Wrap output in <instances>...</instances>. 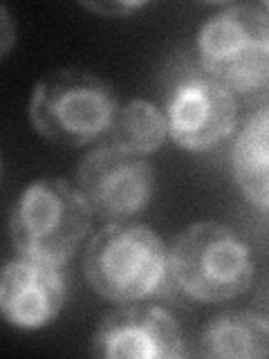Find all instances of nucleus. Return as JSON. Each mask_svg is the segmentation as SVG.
<instances>
[{
	"instance_id": "1",
	"label": "nucleus",
	"mask_w": 269,
	"mask_h": 359,
	"mask_svg": "<svg viewBox=\"0 0 269 359\" xmlns=\"http://www.w3.org/2000/svg\"><path fill=\"white\" fill-rule=\"evenodd\" d=\"M83 272L97 294L134 303L162 294L168 280V252L149 224L117 220L90 241Z\"/></svg>"
},
{
	"instance_id": "2",
	"label": "nucleus",
	"mask_w": 269,
	"mask_h": 359,
	"mask_svg": "<svg viewBox=\"0 0 269 359\" xmlns=\"http://www.w3.org/2000/svg\"><path fill=\"white\" fill-rule=\"evenodd\" d=\"M29 121L41 137L85 146L110 133L119 101L106 79L83 67H59L34 86Z\"/></svg>"
},
{
	"instance_id": "3",
	"label": "nucleus",
	"mask_w": 269,
	"mask_h": 359,
	"mask_svg": "<svg viewBox=\"0 0 269 359\" xmlns=\"http://www.w3.org/2000/svg\"><path fill=\"white\" fill-rule=\"evenodd\" d=\"M92 227V211L67 180L41 177L9 211L11 245L20 256L63 267Z\"/></svg>"
},
{
	"instance_id": "4",
	"label": "nucleus",
	"mask_w": 269,
	"mask_h": 359,
	"mask_svg": "<svg viewBox=\"0 0 269 359\" xmlns=\"http://www.w3.org/2000/svg\"><path fill=\"white\" fill-rule=\"evenodd\" d=\"M205 72L229 93H265L269 81V7L233 3L209 16L198 32Z\"/></svg>"
},
{
	"instance_id": "5",
	"label": "nucleus",
	"mask_w": 269,
	"mask_h": 359,
	"mask_svg": "<svg viewBox=\"0 0 269 359\" xmlns=\"http://www.w3.org/2000/svg\"><path fill=\"white\" fill-rule=\"evenodd\" d=\"M168 274L195 301H229L254 280L249 245L227 224L195 222L177 236L168 254Z\"/></svg>"
},
{
	"instance_id": "6",
	"label": "nucleus",
	"mask_w": 269,
	"mask_h": 359,
	"mask_svg": "<svg viewBox=\"0 0 269 359\" xmlns=\"http://www.w3.org/2000/svg\"><path fill=\"white\" fill-rule=\"evenodd\" d=\"M76 189L99 218L117 222L137 216L155 196V168L142 155L117 146L90 151L76 171Z\"/></svg>"
},
{
	"instance_id": "7",
	"label": "nucleus",
	"mask_w": 269,
	"mask_h": 359,
	"mask_svg": "<svg viewBox=\"0 0 269 359\" xmlns=\"http://www.w3.org/2000/svg\"><path fill=\"white\" fill-rule=\"evenodd\" d=\"M166 126L184 151H209L229 137L238 121V104L207 72H188L173 86L166 104Z\"/></svg>"
},
{
	"instance_id": "8",
	"label": "nucleus",
	"mask_w": 269,
	"mask_h": 359,
	"mask_svg": "<svg viewBox=\"0 0 269 359\" xmlns=\"http://www.w3.org/2000/svg\"><path fill=\"white\" fill-rule=\"evenodd\" d=\"M90 355L108 359H177L184 339L171 312L157 306H121L99 321Z\"/></svg>"
},
{
	"instance_id": "9",
	"label": "nucleus",
	"mask_w": 269,
	"mask_h": 359,
	"mask_svg": "<svg viewBox=\"0 0 269 359\" xmlns=\"http://www.w3.org/2000/svg\"><path fill=\"white\" fill-rule=\"evenodd\" d=\"M65 276L56 265L20 256L0 267V314L22 330L50 325L65 306Z\"/></svg>"
},
{
	"instance_id": "10",
	"label": "nucleus",
	"mask_w": 269,
	"mask_h": 359,
	"mask_svg": "<svg viewBox=\"0 0 269 359\" xmlns=\"http://www.w3.org/2000/svg\"><path fill=\"white\" fill-rule=\"evenodd\" d=\"M198 353L216 359H265L269 323L258 312H224L211 319L200 337Z\"/></svg>"
},
{
	"instance_id": "11",
	"label": "nucleus",
	"mask_w": 269,
	"mask_h": 359,
	"mask_svg": "<svg viewBox=\"0 0 269 359\" xmlns=\"http://www.w3.org/2000/svg\"><path fill=\"white\" fill-rule=\"evenodd\" d=\"M267 128L269 112L267 106H261L254 115L244 121L238 137L233 142V177L238 182L244 198L261 209L267 211Z\"/></svg>"
},
{
	"instance_id": "12",
	"label": "nucleus",
	"mask_w": 269,
	"mask_h": 359,
	"mask_svg": "<svg viewBox=\"0 0 269 359\" xmlns=\"http://www.w3.org/2000/svg\"><path fill=\"white\" fill-rule=\"evenodd\" d=\"M112 146L132 153V155H151L162 149L168 137V126L164 110L146 99H130L128 104L117 108L115 121L110 128Z\"/></svg>"
},
{
	"instance_id": "13",
	"label": "nucleus",
	"mask_w": 269,
	"mask_h": 359,
	"mask_svg": "<svg viewBox=\"0 0 269 359\" xmlns=\"http://www.w3.org/2000/svg\"><path fill=\"white\" fill-rule=\"evenodd\" d=\"M83 7L95 11V14L108 16V18H126L132 14V11L146 7V3H130V0L123 3L121 0V3H83Z\"/></svg>"
},
{
	"instance_id": "14",
	"label": "nucleus",
	"mask_w": 269,
	"mask_h": 359,
	"mask_svg": "<svg viewBox=\"0 0 269 359\" xmlns=\"http://www.w3.org/2000/svg\"><path fill=\"white\" fill-rule=\"evenodd\" d=\"M16 43V27H14V18H11L9 11L0 5V59H5L9 50L14 48Z\"/></svg>"
},
{
	"instance_id": "15",
	"label": "nucleus",
	"mask_w": 269,
	"mask_h": 359,
	"mask_svg": "<svg viewBox=\"0 0 269 359\" xmlns=\"http://www.w3.org/2000/svg\"><path fill=\"white\" fill-rule=\"evenodd\" d=\"M0 175H3V157H0Z\"/></svg>"
}]
</instances>
